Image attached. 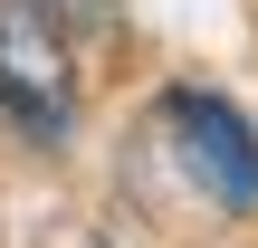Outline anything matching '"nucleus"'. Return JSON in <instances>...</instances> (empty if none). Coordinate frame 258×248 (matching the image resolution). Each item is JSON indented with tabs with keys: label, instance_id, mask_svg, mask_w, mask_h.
<instances>
[{
	"label": "nucleus",
	"instance_id": "f03ea898",
	"mask_svg": "<svg viewBox=\"0 0 258 248\" xmlns=\"http://www.w3.org/2000/svg\"><path fill=\"white\" fill-rule=\"evenodd\" d=\"M163 124H172L182 172H191L220 210H258V134H249V115H239V105H220V96L182 86V96H163Z\"/></svg>",
	"mask_w": 258,
	"mask_h": 248
},
{
	"label": "nucleus",
	"instance_id": "f257e3e1",
	"mask_svg": "<svg viewBox=\"0 0 258 248\" xmlns=\"http://www.w3.org/2000/svg\"><path fill=\"white\" fill-rule=\"evenodd\" d=\"M0 115H10L29 143H67V124H77L67 38H57L29 0H0Z\"/></svg>",
	"mask_w": 258,
	"mask_h": 248
},
{
	"label": "nucleus",
	"instance_id": "7ed1b4c3",
	"mask_svg": "<svg viewBox=\"0 0 258 248\" xmlns=\"http://www.w3.org/2000/svg\"><path fill=\"white\" fill-rule=\"evenodd\" d=\"M29 10H38L48 29H57V19H105V0H29Z\"/></svg>",
	"mask_w": 258,
	"mask_h": 248
}]
</instances>
